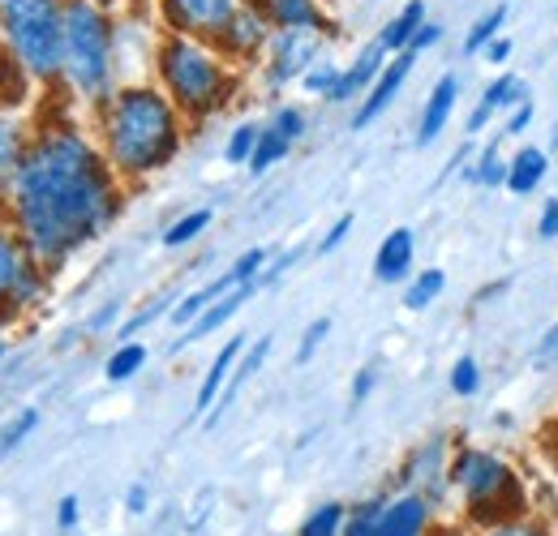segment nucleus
<instances>
[{
    "label": "nucleus",
    "mask_w": 558,
    "mask_h": 536,
    "mask_svg": "<svg viewBox=\"0 0 558 536\" xmlns=\"http://www.w3.org/2000/svg\"><path fill=\"white\" fill-rule=\"evenodd\" d=\"M387 498H391V494H378V498H365V502L349 507L344 536H369V528L378 524V515H383V507H387Z\"/></svg>",
    "instance_id": "obj_36"
},
{
    "label": "nucleus",
    "mask_w": 558,
    "mask_h": 536,
    "mask_svg": "<svg viewBox=\"0 0 558 536\" xmlns=\"http://www.w3.org/2000/svg\"><path fill=\"white\" fill-rule=\"evenodd\" d=\"M469 181L473 185H502L507 181V159H498V142H489L482 150V159L469 168Z\"/></svg>",
    "instance_id": "obj_37"
},
{
    "label": "nucleus",
    "mask_w": 558,
    "mask_h": 536,
    "mask_svg": "<svg viewBox=\"0 0 558 536\" xmlns=\"http://www.w3.org/2000/svg\"><path fill=\"white\" fill-rule=\"evenodd\" d=\"M210 223H215V210H210V206L185 210L177 223H168V228H163V249H185V245H194Z\"/></svg>",
    "instance_id": "obj_27"
},
{
    "label": "nucleus",
    "mask_w": 558,
    "mask_h": 536,
    "mask_svg": "<svg viewBox=\"0 0 558 536\" xmlns=\"http://www.w3.org/2000/svg\"><path fill=\"white\" fill-rule=\"evenodd\" d=\"M4 219L48 275L65 270L125 210V181L77 121L35 125L26 163L0 202Z\"/></svg>",
    "instance_id": "obj_1"
},
{
    "label": "nucleus",
    "mask_w": 558,
    "mask_h": 536,
    "mask_svg": "<svg viewBox=\"0 0 558 536\" xmlns=\"http://www.w3.org/2000/svg\"><path fill=\"white\" fill-rule=\"evenodd\" d=\"M546 172H550V155L542 150V146H524V150H515L511 159H507V190L515 194V198H524V194H533L542 181H546Z\"/></svg>",
    "instance_id": "obj_24"
},
{
    "label": "nucleus",
    "mask_w": 558,
    "mask_h": 536,
    "mask_svg": "<svg viewBox=\"0 0 558 536\" xmlns=\"http://www.w3.org/2000/svg\"><path fill=\"white\" fill-rule=\"evenodd\" d=\"M533 356H537V369H558V327H550V331L542 336Z\"/></svg>",
    "instance_id": "obj_45"
},
{
    "label": "nucleus",
    "mask_w": 558,
    "mask_h": 536,
    "mask_svg": "<svg viewBox=\"0 0 558 536\" xmlns=\"http://www.w3.org/2000/svg\"><path fill=\"white\" fill-rule=\"evenodd\" d=\"M537 232H542V241H555L558 236V198H546L542 219H537Z\"/></svg>",
    "instance_id": "obj_49"
},
{
    "label": "nucleus",
    "mask_w": 558,
    "mask_h": 536,
    "mask_svg": "<svg viewBox=\"0 0 558 536\" xmlns=\"http://www.w3.org/2000/svg\"><path fill=\"white\" fill-rule=\"evenodd\" d=\"M90 4H99V9H112V4H121V0H90Z\"/></svg>",
    "instance_id": "obj_53"
},
{
    "label": "nucleus",
    "mask_w": 558,
    "mask_h": 536,
    "mask_svg": "<svg viewBox=\"0 0 558 536\" xmlns=\"http://www.w3.org/2000/svg\"><path fill=\"white\" fill-rule=\"evenodd\" d=\"M456 99H460V77H456V73H442V77L434 82L425 108H421L417 146H434V142H438V134L447 130V121H451V112H456Z\"/></svg>",
    "instance_id": "obj_17"
},
{
    "label": "nucleus",
    "mask_w": 558,
    "mask_h": 536,
    "mask_svg": "<svg viewBox=\"0 0 558 536\" xmlns=\"http://www.w3.org/2000/svg\"><path fill=\"white\" fill-rule=\"evenodd\" d=\"M146 343L142 339H125V343H117V352L108 356V365H104V378L108 382H130V378H138L142 365H146Z\"/></svg>",
    "instance_id": "obj_28"
},
{
    "label": "nucleus",
    "mask_w": 558,
    "mask_h": 536,
    "mask_svg": "<svg viewBox=\"0 0 558 536\" xmlns=\"http://www.w3.org/2000/svg\"><path fill=\"white\" fill-rule=\"evenodd\" d=\"M438 39H442V26H438V22H425L417 31V39L409 44V52H425V48H434Z\"/></svg>",
    "instance_id": "obj_50"
},
{
    "label": "nucleus",
    "mask_w": 558,
    "mask_h": 536,
    "mask_svg": "<svg viewBox=\"0 0 558 536\" xmlns=\"http://www.w3.org/2000/svg\"><path fill=\"white\" fill-rule=\"evenodd\" d=\"M507 57H511V39H494V44L486 48L489 65H507Z\"/></svg>",
    "instance_id": "obj_51"
},
{
    "label": "nucleus",
    "mask_w": 558,
    "mask_h": 536,
    "mask_svg": "<svg viewBox=\"0 0 558 536\" xmlns=\"http://www.w3.org/2000/svg\"><path fill=\"white\" fill-rule=\"evenodd\" d=\"M352 223H356V215H352V210H344V215H340V219H336V223L327 228V236L318 241V254H323V258H327V254H336V249H340V245L349 241Z\"/></svg>",
    "instance_id": "obj_42"
},
{
    "label": "nucleus",
    "mask_w": 558,
    "mask_h": 536,
    "mask_svg": "<svg viewBox=\"0 0 558 536\" xmlns=\"http://www.w3.org/2000/svg\"><path fill=\"white\" fill-rule=\"evenodd\" d=\"M344 520H349V502H323L301 520L296 536H344Z\"/></svg>",
    "instance_id": "obj_29"
},
{
    "label": "nucleus",
    "mask_w": 558,
    "mask_h": 536,
    "mask_svg": "<svg viewBox=\"0 0 558 536\" xmlns=\"http://www.w3.org/2000/svg\"><path fill=\"white\" fill-rule=\"evenodd\" d=\"M155 73H159V90L190 121H207L215 112H223L236 95L232 65L203 39L168 35L155 52Z\"/></svg>",
    "instance_id": "obj_3"
},
{
    "label": "nucleus",
    "mask_w": 558,
    "mask_h": 536,
    "mask_svg": "<svg viewBox=\"0 0 558 536\" xmlns=\"http://www.w3.org/2000/svg\"><path fill=\"white\" fill-rule=\"evenodd\" d=\"M425 536H456V533H434V528H429V533H425Z\"/></svg>",
    "instance_id": "obj_54"
},
{
    "label": "nucleus",
    "mask_w": 558,
    "mask_h": 536,
    "mask_svg": "<svg viewBox=\"0 0 558 536\" xmlns=\"http://www.w3.org/2000/svg\"><path fill=\"white\" fill-rule=\"evenodd\" d=\"M387 69V48L374 39L369 48H361L356 52V61H352L344 73H340V86H336V95L327 99V103H349V99H365V90L378 82V73Z\"/></svg>",
    "instance_id": "obj_19"
},
{
    "label": "nucleus",
    "mask_w": 558,
    "mask_h": 536,
    "mask_svg": "<svg viewBox=\"0 0 558 536\" xmlns=\"http://www.w3.org/2000/svg\"><path fill=\"white\" fill-rule=\"evenodd\" d=\"M271 35H276V31H271V22H267V17L245 0V4L236 9V17L228 22V31H223L210 48H215L228 65H232V61H236V65H250V61H258V57L267 52Z\"/></svg>",
    "instance_id": "obj_10"
},
{
    "label": "nucleus",
    "mask_w": 558,
    "mask_h": 536,
    "mask_svg": "<svg viewBox=\"0 0 558 536\" xmlns=\"http://www.w3.org/2000/svg\"><path fill=\"white\" fill-rule=\"evenodd\" d=\"M48 292H52L48 267L31 254V245L17 236V228L0 210V314L4 322L13 327L39 314L48 305Z\"/></svg>",
    "instance_id": "obj_7"
},
{
    "label": "nucleus",
    "mask_w": 558,
    "mask_h": 536,
    "mask_svg": "<svg viewBox=\"0 0 558 536\" xmlns=\"http://www.w3.org/2000/svg\"><path fill=\"white\" fill-rule=\"evenodd\" d=\"M112 327H121V301H104V305L86 318V336H104V331H112Z\"/></svg>",
    "instance_id": "obj_41"
},
{
    "label": "nucleus",
    "mask_w": 558,
    "mask_h": 536,
    "mask_svg": "<svg viewBox=\"0 0 558 536\" xmlns=\"http://www.w3.org/2000/svg\"><path fill=\"white\" fill-rule=\"evenodd\" d=\"M442 288H447V275H442V270L438 267L421 270V275L409 279V288H404V309H413V314L429 309V305L442 296Z\"/></svg>",
    "instance_id": "obj_31"
},
{
    "label": "nucleus",
    "mask_w": 558,
    "mask_h": 536,
    "mask_svg": "<svg viewBox=\"0 0 558 536\" xmlns=\"http://www.w3.org/2000/svg\"><path fill=\"white\" fill-rule=\"evenodd\" d=\"M263 283H241V288H232V292H223L215 305H210L207 314H198L190 327H185V336L172 343V352H181V348H190V343H198V339H207V336H215L219 327H228L245 305H250V296L258 292Z\"/></svg>",
    "instance_id": "obj_14"
},
{
    "label": "nucleus",
    "mask_w": 558,
    "mask_h": 536,
    "mask_svg": "<svg viewBox=\"0 0 558 536\" xmlns=\"http://www.w3.org/2000/svg\"><path fill=\"white\" fill-rule=\"evenodd\" d=\"M447 485L464 498V511L477 528L511 524L524 511V485H520L515 468L502 455L482 451V447H464V451L451 455Z\"/></svg>",
    "instance_id": "obj_6"
},
{
    "label": "nucleus",
    "mask_w": 558,
    "mask_h": 536,
    "mask_svg": "<svg viewBox=\"0 0 558 536\" xmlns=\"http://www.w3.org/2000/svg\"><path fill=\"white\" fill-rule=\"evenodd\" d=\"M482 536H550L546 528H533L524 520H511V524H498V528H482Z\"/></svg>",
    "instance_id": "obj_48"
},
{
    "label": "nucleus",
    "mask_w": 558,
    "mask_h": 536,
    "mask_svg": "<svg viewBox=\"0 0 558 536\" xmlns=\"http://www.w3.org/2000/svg\"><path fill=\"white\" fill-rule=\"evenodd\" d=\"M340 73H344V69L336 65V61H318V65L301 77V90H310V95H318V99H331L336 86H340Z\"/></svg>",
    "instance_id": "obj_38"
},
{
    "label": "nucleus",
    "mask_w": 558,
    "mask_h": 536,
    "mask_svg": "<svg viewBox=\"0 0 558 536\" xmlns=\"http://www.w3.org/2000/svg\"><path fill=\"white\" fill-rule=\"evenodd\" d=\"M327 336H331V318H314V322L305 327L301 343H296V365H310V361L318 356V348L327 343Z\"/></svg>",
    "instance_id": "obj_40"
},
{
    "label": "nucleus",
    "mask_w": 558,
    "mask_h": 536,
    "mask_svg": "<svg viewBox=\"0 0 558 536\" xmlns=\"http://www.w3.org/2000/svg\"><path fill=\"white\" fill-rule=\"evenodd\" d=\"M529 121H533V103L524 99L520 108H511V117H507V125H502V137L511 134V137H520L524 130H529Z\"/></svg>",
    "instance_id": "obj_47"
},
{
    "label": "nucleus",
    "mask_w": 558,
    "mask_h": 536,
    "mask_svg": "<svg viewBox=\"0 0 558 536\" xmlns=\"http://www.w3.org/2000/svg\"><path fill=\"white\" fill-rule=\"evenodd\" d=\"M39 407H22L17 416H9L4 425H0V460H9L13 451H22L26 447V438L39 429Z\"/></svg>",
    "instance_id": "obj_32"
},
{
    "label": "nucleus",
    "mask_w": 558,
    "mask_h": 536,
    "mask_svg": "<svg viewBox=\"0 0 558 536\" xmlns=\"http://www.w3.org/2000/svg\"><path fill=\"white\" fill-rule=\"evenodd\" d=\"M250 348V339L245 336H232L219 352H215V361L207 365V374H203V382H198V400H194V416H207L215 400L223 395V387H228V378H232V369H236V361H241V352Z\"/></svg>",
    "instance_id": "obj_18"
},
{
    "label": "nucleus",
    "mask_w": 558,
    "mask_h": 536,
    "mask_svg": "<svg viewBox=\"0 0 558 536\" xmlns=\"http://www.w3.org/2000/svg\"><path fill=\"white\" fill-rule=\"evenodd\" d=\"M4 327H9V322H4V314H0V331H4Z\"/></svg>",
    "instance_id": "obj_55"
},
{
    "label": "nucleus",
    "mask_w": 558,
    "mask_h": 536,
    "mask_svg": "<svg viewBox=\"0 0 558 536\" xmlns=\"http://www.w3.org/2000/svg\"><path fill=\"white\" fill-rule=\"evenodd\" d=\"M95 142L121 181H146L163 172L185 146V117L150 82L117 86L95 108Z\"/></svg>",
    "instance_id": "obj_2"
},
{
    "label": "nucleus",
    "mask_w": 558,
    "mask_h": 536,
    "mask_svg": "<svg viewBox=\"0 0 558 536\" xmlns=\"http://www.w3.org/2000/svg\"><path fill=\"white\" fill-rule=\"evenodd\" d=\"M267 86L283 90L288 82H301L310 69L323 61V31H276L267 44Z\"/></svg>",
    "instance_id": "obj_8"
},
{
    "label": "nucleus",
    "mask_w": 558,
    "mask_h": 536,
    "mask_svg": "<svg viewBox=\"0 0 558 536\" xmlns=\"http://www.w3.org/2000/svg\"><path fill=\"white\" fill-rule=\"evenodd\" d=\"M61 86L77 103L99 108L117 90V26L108 9L90 0H65V77Z\"/></svg>",
    "instance_id": "obj_4"
},
{
    "label": "nucleus",
    "mask_w": 558,
    "mask_h": 536,
    "mask_svg": "<svg viewBox=\"0 0 558 536\" xmlns=\"http://www.w3.org/2000/svg\"><path fill=\"white\" fill-rule=\"evenodd\" d=\"M258 134H263V125H254V121L236 125V130L228 134V142H223V159H228L232 168H245L250 155H254V146H258Z\"/></svg>",
    "instance_id": "obj_34"
},
{
    "label": "nucleus",
    "mask_w": 558,
    "mask_h": 536,
    "mask_svg": "<svg viewBox=\"0 0 558 536\" xmlns=\"http://www.w3.org/2000/svg\"><path fill=\"white\" fill-rule=\"evenodd\" d=\"M451 391H456L460 400H473V395L482 391V365H477L473 356H460V361L451 365Z\"/></svg>",
    "instance_id": "obj_39"
},
{
    "label": "nucleus",
    "mask_w": 558,
    "mask_h": 536,
    "mask_svg": "<svg viewBox=\"0 0 558 536\" xmlns=\"http://www.w3.org/2000/svg\"><path fill=\"white\" fill-rule=\"evenodd\" d=\"M82 524V498L77 494H65L61 502H57V528L61 533H73Z\"/></svg>",
    "instance_id": "obj_44"
},
{
    "label": "nucleus",
    "mask_w": 558,
    "mask_h": 536,
    "mask_svg": "<svg viewBox=\"0 0 558 536\" xmlns=\"http://www.w3.org/2000/svg\"><path fill=\"white\" fill-rule=\"evenodd\" d=\"M125 511H130V515H146V511H150V485H146V480H134V485H130Z\"/></svg>",
    "instance_id": "obj_46"
},
{
    "label": "nucleus",
    "mask_w": 558,
    "mask_h": 536,
    "mask_svg": "<svg viewBox=\"0 0 558 536\" xmlns=\"http://www.w3.org/2000/svg\"><path fill=\"white\" fill-rule=\"evenodd\" d=\"M417 263V236L413 228H391L374 254V279L378 283H404Z\"/></svg>",
    "instance_id": "obj_15"
},
{
    "label": "nucleus",
    "mask_w": 558,
    "mask_h": 536,
    "mask_svg": "<svg viewBox=\"0 0 558 536\" xmlns=\"http://www.w3.org/2000/svg\"><path fill=\"white\" fill-rule=\"evenodd\" d=\"M429 528H434V507L421 494H391L369 536H425Z\"/></svg>",
    "instance_id": "obj_13"
},
{
    "label": "nucleus",
    "mask_w": 558,
    "mask_h": 536,
    "mask_svg": "<svg viewBox=\"0 0 558 536\" xmlns=\"http://www.w3.org/2000/svg\"><path fill=\"white\" fill-rule=\"evenodd\" d=\"M502 22H507V4H494L486 17H477V26L464 35V57H477V52H486L489 44L498 39Z\"/></svg>",
    "instance_id": "obj_33"
},
{
    "label": "nucleus",
    "mask_w": 558,
    "mask_h": 536,
    "mask_svg": "<svg viewBox=\"0 0 558 536\" xmlns=\"http://www.w3.org/2000/svg\"><path fill=\"white\" fill-rule=\"evenodd\" d=\"M9 348H13V343H9V339L0 336V365H4V356H9Z\"/></svg>",
    "instance_id": "obj_52"
},
{
    "label": "nucleus",
    "mask_w": 558,
    "mask_h": 536,
    "mask_svg": "<svg viewBox=\"0 0 558 536\" xmlns=\"http://www.w3.org/2000/svg\"><path fill=\"white\" fill-rule=\"evenodd\" d=\"M35 77H31V69L22 65L4 44H0V112H13V117H22L31 103H35Z\"/></svg>",
    "instance_id": "obj_22"
},
{
    "label": "nucleus",
    "mask_w": 558,
    "mask_h": 536,
    "mask_svg": "<svg viewBox=\"0 0 558 536\" xmlns=\"http://www.w3.org/2000/svg\"><path fill=\"white\" fill-rule=\"evenodd\" d=\"M31 137H35V125H26V117L0 112V202L13 190V181H17L22 163H26Z\"/></svg>",
    "instance_id": "obj_16"
},
{
    "label": "nucleus",
    "mask_w": 558,
    "mask_h": 536,
    "mask_svg": "<svg viewBox=\"0 0 558 536\" xmlns=\"http://www.w3.org/2000/svg\"><path fill=\"white\" fill-rule=\"evenodd\" d=\"M241 4L245 0H159V13H163L172 35L215 44L228 31V22L236 17Z\"/></svg>",
    "instance_id": "obj_9"
},
{
    "label": "nucleus",
    "mask_w": 558,
    "mask_h": 536,
    "mask_svg": "<svg viewBox=\"0 0 558 536\" xmlns=\"http://www.w3.org/2000/svg\"><path fill=\"white\" fill-rule=\"evenodd\" d=\"M524 99H529V95H524V82H520L515 73H502V77H494V82L486 86V95H482V103H477V112H473V117H469V125H464V130H469V137L482 134V130H486L489 121L498 117V112H511V108H520Z\"/></svg>",
    "instance_id": "obj_21"
},
{
    "label": "nucleus",
    "mask_w": 558,
    "mask_h": 536,
    "mask_svg": "<svg viewBox=\"0 0 558 536\" xmlns=\"http://www.w3.org/2000/svg\"><path fill=\"white\" fill-rule=\"evenodd\" d=\"M279 137H288L292 146L301 142V137L310 134V117H305V108H296V103H279L276 112H271V121H267Z\"/></svg>",
    "instance_id": "obj_35"
},
{
    "label": "nucleus",
    "mask_w": 558,
    "mask_h": 536,
    "mask_svg": "<svg viewBox=\"0 0 558 536\" xmlns=\"http://www.w3.org/2000/svg\"><path fill=\"white\" fill-rule=\"evenodd\" d=\"M288 155H292V142H288V137H279L271 125H263L258 146H254V155H250V163H245V168H250L254 176H267V172H271L276 163H283Z\"/></svg>",
    "instance_id": "obj_30"
},
{
    "label": "nucleus",
    "mask_w": 558,
    "mask_h": 536,
    "mask_svg": "<svg viewBox=\"0 0 558 536\" xmlns=\"http://www.w3.org/2000/svg\"><path fill=\"white\" fill-rule=\"evenodd\" d=\"M0 44L39 86L65 77V0H0Z\"/></svg>",
    "instance_id": "obj_5"
},
{
    "label": "nucleus",
    "mask_w": 558,
    "mask_h": 536,
    "mask_svg": "<svg viewBox=\"0 0 558 536\" xmlns=\"http://www.w3.org/2000/svg\"><path fill=\"white\" fill-rule=\"evenodd\" d=\"M267 356H271V336H263V339H254L245 352H241V361H236V369H232V378H228V387H223V395L215 400V407L207 412V425H215L232 403H236V395H241V387L267 365Z\"/></svg>",
    "instance_id": "obj_23"
},
{
    "label": "nucleus",
    "mask_w": 558,
    "mask_h": 536,
    "mask_svg": "<svg viewBox=\"0 0 558 536\" xmlns=\"http://www.w3.org/2000/svg\"><path fill=\"white\" fill-rule=\"evenodd\" d=\"M271 31H323L327 35V17L318 9V0H250Z\"/></svg>",
    "instance_id": "obj_20"
},
{
    "label": "nucleus",
    "mask_w": 558,
    "mask_h": 536,
    "mask_svg": "<svg viewBox=\"0 0 558 536\" xmlns=\"http://www.w3.org/2000/svg\"><path fill=\"white\" fill-rule=\"evenodd\" d=\"M447 438L442 434H434L429 442H421L417 451L400 464V494H421L429 507L442 498V489H447Z\"/></svg>",
    "instance_id": "obj_11"
},
{
    "label": "nucleus",
    "mask_w": 558,
    "mask_h": 536,
    "mask_svg": "<svg viewBox=\"0 0 558 536\" xmlns=\"http://www.w3.org/2000/svg\"><path fill=\"white\" fill-rule=\"evenodd\" d=\"M413 65H417V52H396L391 61H387V69L378 73V82L365 90V99L356 103V112H352V130L361 134V130H369L391 103H396V95L404 90V82H409V73H413Z\"/></svg>",
    "instance_id": "obj_12"
},
{
    "label": "nucleus",
    "mask_w": 558,
    "mask_h": 536,
    "mask_svg": "<svg viewBox=\"0 0 558 536\" xmlns=\"http://www.w3.org/2000/svg\"><path fill=\"white\" fill-rule=\"evenodd\" d=\"M232 288H236V283H232V275L223 270L219 279H210L207 288H198V292H190V296H181V301L172 305V314H168V318H172V327H181V331H185V327H190V322H194L198 314H207L210 305H215V301H219L223 292H232Z\"/></svg>",
    "instance_id": "obj_25"
},
{
    "label": "nucleus",
    "mask_w": 558,
    "mask_h": 536,
    "mask_svg": "<svg viewBox=\"0 0 558 536\" xmlns=\"http://www.w3.org/2000/svg\"><path fill=\"white\" fill-rule=\"evenodd\" d=\"M421 26H425V0H409V4L387 22V31L378 35V44H383L387 52H409V44L417 39Z\"/></svg>",
    "instance_id": "obj_26"
},
{
    "label": "nucleus",
    "mask_w": 558,
    "mask_h": 536,
    "mask_svg": "<svg viewBox=\"0 0 558 536\" xmlns=\"http://www.w3.org/2000/svg\"><path fill=\"white\" fill-rule=\"evenodd\" d=\"M374 387H378V365H361L356 369V378H352V407H361V403L374 395Z\"/></svg>",
    "instance_id": "obj_43"
}]
</instances>
